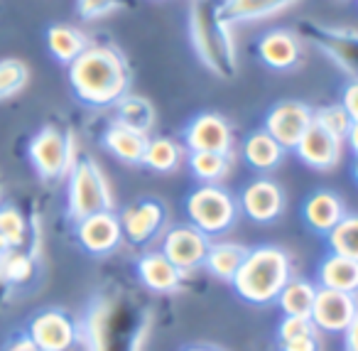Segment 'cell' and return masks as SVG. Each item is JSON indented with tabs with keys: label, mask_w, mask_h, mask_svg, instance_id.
I'll return each instance as SVG.
<instances>
[{
	"label": "cell",
	"mask_w": 358,
	"mask_h": 351,
	"mask_svg": "<svg viewBox=\"0 0 358 351\" xmlns=\"http://www.w3.org/2000/svg\"><path fill=\"white\" fill-rule=\"evenodd\" d=\"M353 177H356V182H358V158H356V163H353Z\"/></svg>",
	"instance_id": "f6af8a7d"
},
{
	"label": "cell",
	"mask_w": 358,
	"mask_h": 351,
	"mask_svg": "<svg viewBox=\"0 0 358 351\" xmlns=\"http://www.w3.org/2000/svg\"><path fill=\"white\" fill-rule=\"evenodd\" d=\"M206 251H209V236L201 233L196 226H192V223L172 226L164 233L162 253L182 273H192L196 268H204Z\"/></svg>",
	"instance_id": "ba28073f"
},
{
	"label": "cell",
	"mask_w": 358,
	"mask_h": 351,
	"mask_svg": "<svg viewBox=\"0 0 358 351\" xmlns=\"http://www.w3.org/2000/svg\"><path fill=\"white\" fill-rule=\"evenodd\" d=\"M341 106H343V111L351 116V121H358V79H353L351 84L343 89Z\"/></svg>",
	"instance_id": "74e56055"
},
{
	"label": "cell",
	"mask_w": 358,
	"mask_h": 351,
	"mask_svg": "<svg viewBox=\"0 0 358 351\" xmlns=\"http://www.w3.org/2000/svg\"><path fill=\"white\" fill-rule=\"evenodd\" d=\"M312 123L314 113L309 111V106L299 104V101H282L268 113L263 130H268L285 150H294Z\"/></svg>",
	"instance_id": "8fae6325"
},
{
	"label": "cell",
	"mask_w": 358,
	"mask_h": 351,
	"mask_svg": "<svg viewBox=\"0 0 358 351\" xmlns=\"http://www.w3.org/2000/svg\"><path fill=\"white\" fill-rule=\"evenodd\" d=\"M30 163L42 179H62L69 177L74 167V140L69 133L47 125L30 140Z\"/></svg>",
	"instance_id": "8992f818"
},
{
	"label": "cell",
	"mask_w": 358,
	"mask_h": 351,
	"mask_svg": "<svg viewBox=\"0 0 358 351\" xmlns=\"http://www.w3.org/2000/svg\"><path fill=\"white\" fill-rule=\"evenodd\" d=\"M297 0H224L221 13H224L226 22H241V20H260V18H270L275 13L285 11V8L294 6Z\"/></svg>",
	"instance_id": "cb8c5ba5"
},
{
	"label": "cell",
	"mask_w": 358,
	"mask_h": 351,
	"mask_svg": "<svg viewBox=\"0 0 358 351\" xmlns=\"http://www.w3.org/2000/svg\"><path fill=\"white\" fill-rule=\"evenodd\" d=\"M245 253H248V248H243L241 243H231V241L209 243V251H206V258H204V268L214 277H219V280L231 282L236 273H238Z\"/></svg>",
	"instance_id": "603a6c76"
},
{
	"label": "cell",
	"mask_w": 358,
	"mask_h": 351,
	"mask_svg": "<svg viewBox=\"0 0 358 351\" xmlns=\"http://www.w3.org/2000/svg\"><path fill=\"white\" fill-rule=\"evenodd\" d=\"M322 344H319V331L317 334H304L297 336V339H287L280 341V351H319Z\"/></svg>",
	"instance_id": "8d00e7d4"
},
{
	"label": "cell",
	"mask_w": 358,
	"mask_h": 351,
	"mask_svg": "<svg viewBox=\"0 0 358 351\" xmlns=\"http://www.w3.org/2000/svg\"><path fill=\"white\" fill-rule=\"evenodd\" d=\"M66 202H69V216L74 221H81L91 214L108 212L113 207L106 174L94 160H76L74 163L69 172Z\"/></svg>",
	"instance_id": "277c9868"
},
{
	"label": "cell",
	"mask_w": 358,
	"mask_h": 351,
	"mask_svg": "<svg viewBox=\"0 0 358 351\" xmlns=\"http://www.w3.org/2000/svg\"><path fill=\"white\" fill-rule=\"evenodd\" d=\"M118 123L128 125V128L138 130V133H150L155 125V109L148 99L143 96H128L118 101Z\"/></svg>",
	"instance_id": "4316f807"
},
{
	"label": "cell",
	"mask_w": 358,
	"mask_h": 351,
	"mask_svg": "<svg viewBox=\"0 0 358 351\" xmlns=\"http://www.w3.org/2000/svg\"><path fill=\"white\" fill-rule=\"evenodd\" d=\"M148 135L128 128V125L115 121L103 133V145L113 158H118L125 165H140L143 163L145 148H148Z\"/></svg>",
	"instance_id": "ffe728a7"
},
{
	"label": "cell",
	"mask_w": 358,
	"mask_h": 351,
	"mask_svg": "<svg viewBox=\"0 0 358 351\" xmlns=\"http://www.w3.org/2000/svg\"><path fill=\"white\" fill-rule=\"evenodd\" d=\"M64 351H94V346H91V341H89V336H84L81 334L79 339L74 341L71 346H66Z\"/></svg>",
	"instance_id": "60d3db41"
},
{
	"label": "cell",
	"mask_w": 358,
	"mask_h": 351,
	"mask_svg": "<svg viewBox=\"0 0 358 351\" xmlns=\"http://www.w3.org/2000/svg\"><path fill=\"white\" fill-rule=\"evenodd\" d=\"M135 273H138V280L150 292H157V295H169V292L179 290V285L185 280V273L179 270L162 251L140 256L135 263Z\"/></svg>",
	"instance_id": "e0dca14e"
},
{
	"label": "cell",
	"mask_w": 358,
	"mask_h": 351,
	"mask_svg": "<svg viewBox=\"0 0 358 351\" xmlns=\"http://www.w3.org/2000/svg\"><path fill=\"white\" fill-rule=\"evenodd\" d=\"M292 277V261L287 251L278 246H258L245 253L231 285L243 302L263 307L278 302L282 287Z\"/></svg>",
	"instance_id": "7a4b0ae2"
},
{
	"label": "cell",
	"mask_w": 358,
	"mask_h": 351,
	"mask_svg": "<svg viewBox=\"0 0 358 351\" xmlns=\"http://www.w3.org/2000/svg\"><path fill=\"white\" fill-rule=\"evenodd\" d=\"M314 297H317V285H312L309 280H302V277H292L280 292L278 305L282 310V315L309 317L314 307Z\"/></svg>",
	"instance_id": "d4e9b609"
},
{
	"label": "cell",
	"mask_w": 358,
	"mask_h": 351,
	"mask_svg": "<svg viewBox=\"0 0 358 351\" xmlns=\"http://www.w3.org/2000/svg\"><path fill=\"white\" fill-rule=\"evenodd\" d=\"M346 216L343 212V202L334 192H314L307 197L302 207V219L307 221V226L317 233L327 236L341 219Z\"/></svg>",
	"instance_id": "d6986e66"
},
{
	"label": "cell",
	"mask_w": 358,
	"mask_h": 351,
	"mask_svg": "<svg viewBox=\"0 0 358 351\" xmlns=\"http://www.w3.org/2000/svg\"><path fill=\"white\" fill-rule=\"evenodd\" d=\"M120 6V0H79V13L84 18H103Z\"/></svg>",
	"instance_id": "d590c367"
},
{
	"label": "cell",
	"mask_w": 358,
	"mask_h": 351,
	"mask_svg": "<svg viewBox=\"0 0 358 351\" xmlns=\"http://www.w3.org/2000/svg\"><path fill=\"white\" fill-rule=\"evenodd\" d=\"M8 251H10V246H8V241H6V238H3V233H0V258L6 256Z\"/></svg>",
	"instance_id": "ee69618b"
},
{
	"label": "cell",
	"mask_w": 358,
	"mask_h": 351,
	"mask_svg": "<svg viewBox=\"0 0 358 351\" xmlns=\"http://www.w3.org/2000/svg\"><path fill=\"white\" fill-rule=\"evenodd\" d=\"M348 145H351V150L358 155V121H353L351 128H348V135H346Z\"/></svg>",
	"instance_id": "b9f144b4"
},
{
	"label": "cell",
	"mask_w": 358,
	"mask_h": 351,
	"mask_svg": "<svg viewBox=\"0 0 358 351\" xmlns=\"http://www.w3.org/2000/svg\"><path fill=\"white\" fill-rule=\"evenodd\" d=\"M69 81L84 104H118L128 91V67L113 47H86L69 64Z\"/></svg>",
	"instance_id": "6da1fadb"
},
{
	"label": "cell",
	"mask_w": 358,
	"mask_h": 351,
	"mask_svg": "<svg viewBox=\"0 0 358 351\" xmlns=\"http://www.w3.org/2000/svg\"><path fill=\"white\" fill-rule=\"evenodd\" d=\"M356 315H358L356 295L329 290V287H317L312 315H309V319L317 326V331H324V334H343L348 322Z\"/></svg>",
	"instance_id": "52a82bcc"
},
{
	"label": "cell",
	"mask_w": 358,
	"mask_h": 351,
	"mask_svg": "<svg viewBox=\"0 0 358 351\" xmlns=\"http://www.w3.org/2000/svg\"><path fill=\"white\" fill-rule=\"evenodd\" d=\"M3 351H40L35 344H32V339L27 334H22V336H17V339H13L10 344L6 346Z\"/></svg>",
	"instance_id": "ab89813d"
},
{
	"label": "cell",
	"mask_w": 358,
	"mask_h": 351,
	"mask_svg": "<svg viewBox=\"0 0 358 351\" xmlns=\"http://www.w3.org/2000/svg\"><path fill=\"white\" fill-rule=\"evenodd\" d=\"M304 334H317V326L312 324L309 317H297V315H285L282 322L278 326V339L287 341V339H297Z\"/></svg>",
	"instance_id": "e575fe53"
},
{
	"label": "cell",
	"mask_w": 358,
	"mask_h": 351,
	"mask_svg": "<svg viewBox=\"0 0 358 351\" xmlns=\"http://www.w3.org/2000/svg\"><path fill=\"white\" fill-rule=\"evenodd\" d=\"M241 209L250 221L258 223H270L282 214L285 209V194L273 179H255L241 194Z\"/></svg>",
	"instance_id": "5bb4252c"
},
{
	"label": "cell",
	"mask_w": 358,
	"mask_h": 351,
	"mask_svg": "<svg viewBox=\"0 0 358 351\" xmlns=\"http://www.w3.org/2000/svg\"><path fill=\"white\" fill-rule=\"evenodd\" d=\"M32 275H35V261L22 248H10L0 258V280L22 285V282L32 280Z\"/></svg>",
	"instance_id": "f546056e"
},
{
	"label": "cell",
	"mask_w": 358,
	"mask_h": 351,
	"mask_svg": "<svg viewBox=\"0 0 358 351\" xmlns=\"http://www.w3.org/2000/svg\"><path fill=\"white\" fill-rule=\"evenodd\" d=\"M260 60L273 69H289L299 62V42L294 35L282 30H275L263 37L258 47Z\"/></svg>",
	"instance_id": "7402d4cb"
},
{
	"label": "cell",
	"mask_w": 358,
	"mask_h": 351,
	"mask_svg": "<svg viewBox=\"0 0 358 351\" xmlns=\"http://www.w3.org/2000/svg\"><path fill=\"white\" fill-rule=\"evenodd\" d=\"M30 71L20 60H3L0 62V99H10L17 91L25 89Z\"/></svg>",
	"instance_id": "d6a6232c"
},
{
	"label": "cell",
	"mask_w": 358,
	"mask_h": 351,
	"mask_svg": "<svg viewBox=\"0 0 358 351\" xmlns=\"http://www.w3.org/2000/svg\"><path fill=\"white\" fill-rule=\"evenodd\" d=\"M341 148H343L341 138H336V135H331L329 130H324L319 123H312L294 150H297L299 160H302L304 165H309V167L331 170L334 165L341 160Z\"/></svg>",
	"instance_id": "9a60e30c"
},
{
	"label": "cell",
	"mask_w": 358,
	"mask_h": 351,
	"mask_svg": "<svg viewBox=\"0 0 358 351\" xmlns=\"http://www.w3.org/2000/svg\"><path fill=\"white\" fill-rule=\"evenodd\" d=\"M343 351H358V315L343 329Z\"/></svg>",
	"instance_id": "f35d334b"
},
{
	"label": "cell",
	"mask_w": 358,
	"mask_h": 351,
	"mask_svg": "<svg viewBox=\"0 0 358 351\" xmlns=\"http://www.w3.org/2000/svg\"><path fill=\"white\" fill-rule=\"evenodd\" d=\"M185 143L192 153H224L231 150V128L219 113H201L187 125Z\"/></svg>",
	"instance_id": "7c38bea8"
},
{
	"label": "cell",
	"mask_w": 358,
	"mask_h": 351,
	"mask_svg": "<svg viewBox=\"0 0 358 351\" xmlns=\"http://www.w3.org/2000/svg\"><path fill=\"white\" fill-rule=\"evenodd\" d=\"M76 238H79L81 248L91 256H108L123 241V223L120 216L108 212H99L84 216L81 221H76Z\"/></svg>",
	"instance_id": "30bf717a"
},
{
	"label": "cell",
	"mask_w": 358,
	"mask_h": 351,
	"mask_svg": "<svg viewBox=\"0 0 358 351\" xmlns=\"http://www.w3.org/2000/svg\"><path fill=\"white\" fill-rule=\"evenodd\" d=\"M243 158L258 172H270L275 170L285 158V148L268 133V130H255L245 138L243 143Z\"/></svg>",
	"instance_id": "44dd1931"
},
{
	"label": "cell",
	"mask_w": 358,
	"mask_h": 351,
	"mask_svg": "<svg viewBox=\"0 0 358 351\" xmlns=\"http://www.w3.org/2000/svg\"><path fill=\"white\" fill-rule=\"evenodd\" d=\"M185 351H221L216 346H204V344H196V346H187Z\"/></svg>",
	"instance_id": "7bdbcfd3"
},
{
	"label": "cell",
	"mask_w": 358,
	"mask_h": 351,
	"mask_svg": "<svg viewBox=\"0 0 358 351\" xmlns=\"http://www.w3.org/2000/svg\"><path fill=\"white\" fill-rule=\"evenodd\" d=\"M317 277L319 287L358 295V261L348 256H338V253L329 251V256H324L319 263Z\"/></svg>",
	"instance_id": "ac0fdd59"
},
{
	"label": "cell",
	"mask_w": 358,
	"mask_h": 351,
	"mask_svg": "<svg viewBox=\"0 0 358 351\" xmlns=\"http://www.w3.org/2000/svg\"><path fill=\"white\" fill-rule=\"evenodd\" d=\"M312 40L322 52H327L343 71L358 79V32L338 27H312Z\"/></svg>",
	"instance_id": "2e32d148"
},
{
	"label": "cell",
	"mask_w": 358,
	"mask_h": 351,
	"mask_svg": "<svg viewBox=\"0 0 358 351\" xmlns=\"http://www.w3.org/2000/svg\"><path fill=\"white\" fill-rule=\"evenodd\" d=\"M314 123H319L324 130H329L331 135H336V138L346 140L348 135V128H351V116L343 111V106H327V109L317 111L314 113Z\"/></svg>",
	"instance_id": "836d02e7"
},
{
	"label": "cell",
	"mask_w": 358,
	"mask_h": 351,
	"mask_svg": "<svg viewBox=\"0 0 358 351\" xmlns=\"http://www.w3.org/2000/svg\"><path fill=\"white\" fill-rule=\"evenodd\" d=\"M0 233L10 248H22L27 243V221L17 207H0Z\"/></svg>",
	"instance_id": "1f68e13d"
},
{
	"label": "cell",
	"mask_w": 358,
	"mask_h": 351,
	"mask_svg": "<svg viewBox=\"0 0 358 351\" xmlns=\"http://www.w3.org/2000/svg\"><path fill=\"white\" fill-rule=\"evenodd\" d=\"M182 163V148L169 138H152L148 140V148L143 155V165L152 172H174Z\"/></svg>",
	"instance_id": "83f0119b"
},
{
	"label": "cell",
	"mask_w": 358,
	"mask_h": 351,
	"mask_svg": "<svg viewBox=\"0 0 358 351\" xmlns=\"http://www.w3.org/2000/svg\"><path fill=\"white\" fill-rule=\"evenodd\" d=\"M164 207L155 199H140V202L125 207V212L120 214V223H123V236L135 246L152 241L159 233L164 223Z\"/></svg>",
	"instance_id": "4fadbf2b"
},
{
	"label": "cell",
	"mask_w": 358,
	"mask_h": 351,
	"mask_svg": "<svg viewBox=\"0 0 358 351\" xmlns=\"http://www.w3.org/2000/svg\"><path fill=\"white\" fill-rule=\"evenodd\" d=\"M221 6L224 0H194L189 27L201 62L216 76L229 79L236 74V47Z\"/></svg>",
	"instance_id": "3957f363"
},
{
	"label": "cell",
	"mask_w": 358,
	"mask_h": 351,
	"mask_svg": "<svg viewBox=\"0 0 358 351\" xmlns=\"http://www.w3.org/2000/svg\"><path fill=\"white\" fill-rule=\"evenodd\" d=\"M185 212L192 226H196L206 236H219L236 223L238 202L216 184H201L187 197Z\"/></svg>",
	"instance_id": "5b68a950"
},
{
	"label": "cell",
	"mask_w": 358,
	"mask_h": 351,
	"mask_svg": "<svg viewBox=\"0 0 358 351\" xmlns=\"http://www.w3.org/2000/svg\"><path fill=\"white\" fill-rule=\"evenodd\" d=\"M189 170L204 184H214L229 172V155L224 153H192Z\"/></svg>",
	"instance_id": "4dcf8cb0"
},
{
	"label": "cell",
	"mask_w": 358,
	"mask_h": 351,
	"mask_svg": "<svg viewBox=\"0 0 358 351\" xmlns=\"http://www.w3.org/2000/svg\"><path fill=\"white\" fill-rule=\"evenodd\" d=\"M329 251L358 261V214H346L331 231L327 233Z\"/></svg>",
	"instance_id": "f1b7e54d"
},
{
	"label": "cell",
	"mask_w": 358,
	"mask_h": 351,
	"mask_svg": "<svg viewBox=\"0 0 358 351\" xmlns=\"http://www.w3.org/2000/svg\"><path fill=\"white\" fill-rule=\"evenodd\" d=\"M47 45H50V52L62 62V64H71V62L86 50L84 35L69 25L50 27V32H47Z\"/></svg>",
	"instance_id": "484cf974"
},
{
	"label": "cell",
	"mask_w": 358,
	"mask_h": 351,
	"mask_svg": "<svg viewBox=\"0 0 358 351\" xmlns=\"http://www.w3.org/2000/svg\"><path fill=\"white\" fill-rule=\"evenodd\" d=\"M27 336L40 351H64L81 336V329L66 312L45 310L30 322Z\"/></svg>",
	"instance_id": "9c48e42d"
}]
</instances>
